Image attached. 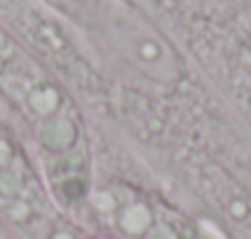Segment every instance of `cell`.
I'll use <instances>...</instances> for the list:
<instances>
[{"label":"cell","mask_w":251,"mask_h":239,"mask_svg":"<svg viewBox=\"0 0 251 239\" xmlns=\"http://www.w3.org/2000/svg\"><path fill=\"white\" fill-rule=\"evenodd\" d=\"M94 15L106 40L141 72L158 81L180 79V59L163 35L123 0H94Z\"/></svg>","instance_id":"1"},{"label":"cell","mask_w":251,"mask_h":239,"mask_svg":"<svg viewBox=\"0 0 251 239\" xmlns=\"http://www.w3.org/2000/svg\"><path fill=\"white\" fill-rule=\"evenodd\" d=\"M76 138V126L64 116H52L42 124L40 131V141L50 148V151H64L74 143Z\"/></svg>","instance_id":"2"},{"label":"cell","mask_w":251,"mask_h":239,"mask_svg":"<svg viewBox=\"0 0 251 239\" xmlns=\"http://www.w3.org/2000/svg\"><path fill=\"white\" fill-rule=\"evenodd\" d=\"M148 222H151L148 210H146V207H138V205L128 207V210H126V212L121 214V227H123L126 232H131V234L143 232V229L148 227Z\"/></svg>","instance_id":"3"},{"label":"cell","mask_w":251,"mask_h":239,"mask_svg":"<svg viewBox=\"0 0 251 239\" xmlns=\"http://www.w3.org/2000/svg\"><path fill=\"white\" fill-rule=\"evenodd\" d=\"M20 190V178L15 173H3L0 175V195H18Z\"/></svg>","instance_id":"4"},{"label":"cell","mask_w":251,"mask_h":239,"mask_svg":"<svg viewBox=\"0 0 251 239\" xmlns=\"http://www.w3.org/2000/svg\"><path fill=\"white\" fill-rule=\"evenodd\" d=\"M84 183L79 180V178H69V180H64L62 183V195L67 197V200H76V197H81L84 195Z\"/></svg>","instance_id":"5"},{"label":"cell","mask_w":251,"mask_h":239,"mask_svg":"<svg viewBox=\"0 0 251 239\" xmlns=\"http://www.w3.org/2000/svg\"><path fill=\"white\" fill-rule=\"evenodd\" d=\"M151 239H175V234H173L168 227H158V229H153Z\"/></svg>","instance_id":"6"}]
</instances>
